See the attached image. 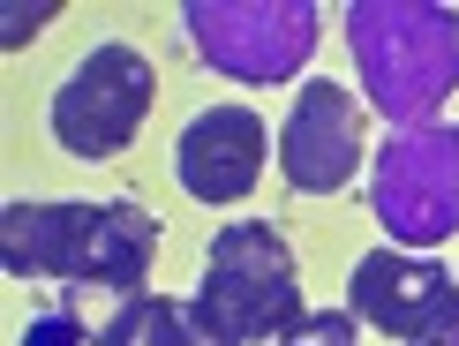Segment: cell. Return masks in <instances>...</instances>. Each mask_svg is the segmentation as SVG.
<instances>
[{
	"instance_id": "cell-1",
	"label": "cell",
	"mask_w": 459,
	"mask_h": 346,
	"mask_svg": "<svg viewBox=\"0 0 459 346\" xmlns=\"http://www.w3.org/2000/svg\"><path fill=\"white\" fill-rule=\"evenodd\" d=\"M0 256L15 279L68 286V309L99 332L106 301L151 294L159 219L143 203H8L0 211Z\"/></svg>"
},
{
	"instance_id": "cell-2",
	"label": "cell",
	"mask_w": 459,
	"mask_h": 346,
	"mask_svg": "<svg viewBox=\"0 0 459 346\" xmlns=\"http://www.w3.org/2000/svg\"><path fill=\"white\" fill-rule=\"evenodd\" d=\"M196 309L219 324L226 346L248 339H286L301 316V272H294V248H286L272 226L234 219L219 226L212 256H204V286H196Z\"/></svg>"
},
{
	"instance_id": "cell-3",
	"label": "cell",
	"mask_w": 459,
	"mask_h": 346,
	"mask_svg": "<svg viewBox=\"0 0 459 346\" xmlns=\"http://www.w3.org/2000/svg\"><path fill=\"white\" fill-rule=\"evenodd\" d=\"M151 99H159L151 53L106 38V46H91L83 61L61 75V91H53V106H46L53 143H61L68 159H83V166L121 159V151L136 143V128L151 121Z\"/></svg>"
},
{
	"instance_id": "cell-4",
	"label": "cell",
	"mask_w": 459,
	"mask_h": 346,
	"mask_svg": "<svg viewBox=\"0 0 459 346\" xmlns=\"http://www.w3.org/2000/svg\"><path fill=\"white\" fill-rule=\"evenodd\" d=\"M347 30L385 121H429L437 99L459 83V15H437L429 38H407L414 8H347Z\"/></svg>"
},
{
	"instance_id": "cell-5",
	"label": "cell",
	"mask_w": 459,
	"mask_h": 346,
	"mask_svg": "<svg viewBox=\"0 0 459 346\" xmlns=\"http://www.w3.org/2000/svg\"><path fill=\"white\" fill-rule=\"evenodd\" d=\"M377 219L392 241L429 248L459 226V128H414L377 159Z\"/></svg>"
},
{
	"instance_id": "cell-6",
	"label": "cell",
	"mask_w": 459,
	"mask_h": 346,
	"mask_svg": "<svg viewBox=\"0 0 459 346\" xmlns=\"http://www.w3.org/2000/svg\"><path fill=\"white\" fill-rule=\"evenodd\" d=\"M347 309L377 332H392L399 346H459V286L452 272H437L422 256L399 248H369L347 279Z\"/></svg>"
},
{
	"instance_id": "cell-7",
	"label": "cell",
	"mask_w": 459,
	"mask_h": 346,
	"mask_svg": "<svg viewBox=\"0 0 459 346\" xmlns=\"http://www.w3.org/2000/svg\"><path fill=\"white\" fill-rule=\"evenodd\" d=\"M279 173L294 196H339L361 173V99L347 83H301L294 113L279 128Z\"/></svg>"
},
{
	"instance_id": "cell-8",
	"label": "cell",
	"mask_w": 459,
	"mask_h": 346,
	"mask_svg": "<svg viewBox=\"0 0 459 346\" xmlns=\"http://www.w3.org/2000/svg\"><path fill=\"white\" fill-rule=\"evenodd\" d=\"M264 159H272V128L256 106H212L174 143V173L196 203H241L264 181Z\"/></svg>"
},
{
	"instance_id": "cell-9",
	"label": "cell",
	"mask_w": 459,
	"mask_h": 346,
	"mask_svg": "<svg viewBox=\"0 0 459 346\" xmlns=\"http://www.w3.org/2000/svg\"><path fill=\"white\" fill-rule=\"evenodd\" d=\"M99 346H226L219 324L196 309V301H166V294H128L113 301L106 324L91 332Z\"/></svg>"
},
{
	"instance_id": "cell-10",
	"label": "cell",
	"mask_w": 459,
	"mask_h": 346,
	"mask_svg": "<svg viewBox=\"0 0 459 346\" xmlns=\"http://www.w3.org/2000/svg\"><path fill=\"white\" fill-rule=\"evenodd\" d=\"M354 324H361L354 309H309L279 346H354Z\"/></svg>"
},
{
	"instance_id": "cell-11",
	"label": "cell",
	"mask_w": 459,
	"mask_h": 346,
	"mask_svg": "<svg viewBox=\"0 0 459 346\" xmlns=\"http://www.w3.org/2000/svg\"><path fill=\"white\" fill-rule=\"evenodd\" d=\"M83 339H91V324L75 309H46V316L23 324V346H83Z\"/></svg>"
},
{
	"instance_id": "cell-12",
	"label": "cell",
	"mask_w": 459,
	"mask_h": 346,
	"mask_svg": "<svg viewBox=\"0 0 459 346\" xmlns=\"http://www.w3.org/2000/svg\"><path fill=\"white\" fill-rule=\"evenodd\" d=\"M53 15H61V8H53V0H38V8H8V23H0V30H8V38H0V53L30 46V30H46Z\"/></svg>"
}]
</instances>
